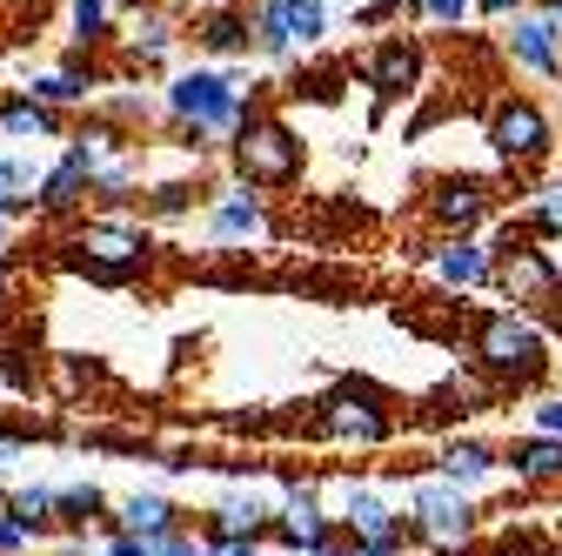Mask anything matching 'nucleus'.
I'll list each match as a JSON object with an SVG mask.
<instances>
[{
    "instance_id": "nucleus-1",
    "label": "nucleus",
    "mask_w": 562,
    "mask_h": 556,
    "mask_svg": "<svg viewBox=\"0 0 562 556\" xmlns=\"http://www.w3.org/2000/svg\"><path fill=\"white\" fill-rule=\"evenodd\" d=\"M402 523L415 530V543H429L436 556H462L475 543V530H482V510H475V497L449 490V482L436 476V482H415V490H408V516Z\"/></svg>"
},
{
    "instance_id": "nucleus-2",
    "label": "nucleus",
    "mask_w": 562,
    "mask_h": 556,
    "mask_svg": "<svg viewBox=\"0 0 562 556\" xmlns=\"http://www.w3.org/2000/svg\"><path fill=\"white\" fill-rule=\"evenodd\" d=\"M542 349H549V342H542L536 315H516V309L482 315V329H475V363L488 376H503V382H536L542 363H549Z\"/></svg>"
},
{
    "instance_id": "nucleus-3",
    "label": "nucleus",
    "mask_w": 562,
    "mask_h": 556,
    "mask_svg": "<svg viewBox=\"0 0 562 556\" xmlns=\"http://www.w3.org/2000/svg\"><path fill=\"white\" fill-rule=\"evenodd\" d=\"M315 430L328 443H356V449H382L395 436V415H389V396L369 389V382H341L335 396H322L315 409Z\"/></svg>"
},
{
    "instance_id": "nucleus-4",
    "label": "nucleus",
    "mask_w": 562,
    "mask_h": 556,
    "mask_svg": "<svg viewBox=\"0 0 562 556\" xmlns=\"http://www.w3.org/2000/svg\"><path fill=\"white\" fill-rule=\"evenodd\" d=\"M503 282V296L516 302V315H529V309H549V302H562V268L542 255V248H522V242H503V262L488 268Z\"/></svg>"
},
{
    "instance_id": "nucleus-5",
    "label": "nucleus",
    "mask_w": 562,
    "mask_h": 556,
    "mask_svg": "<svg viewBox=\"0 0 562 556\" xmlns=\"http://www.w3.org/2000/svg\"><path fill=\"white\" fill-rule=\"evenodd\" d=\"M67 248H75V262L94 282H127V275H140V262H148V242L134 229H114V222H88Z\"/></svg>"
},
{
    "instance_id": "nucleus-6",
    "label": "nucleus",
    "mask_w": 562,
    "mask_h": 556,
    "mask_svg": "<svg viewBox=\"0 0 562 556\" xmlns=\"http://www.w3.org/2000/svg\"><path fill=\"white\" fill-rule=\"evenodd\" d=\"M235 155H241V175H248V181H261V188L289 181V175L302 168V148L289 142V127H274V121H248Z\"/></svg>"
},
{
    "instance_id": "nucleus-7",
    "label": "nucleus",
    "mask_w": 562,
    "mask_h": 556,
    "mask_svg": "<svg viewBox=\"0 0 562 556\" xmlns=\"http://www.w3.org/2000/svg\"><path fill=\"white\" fill-rule=\"evenodd\" d=\"M108 530H127V536H175V530H188V516L168 503V497H155V490H134V497H121L101 523H94V536H108Z\"/></svg>"
},
{
    "instance_id": "nucleus-8",
    "label": "nucleus",
    "mask_w": 562,
    "mask_h": 556,
    "mask_svg": "<svg viewBox=\"0 0 562 556\" xmlns=\"http://www.w3.org/2000/svg\"><path fill=\"white\" fill-rule=\"evenodd\" d=\"M175 114H188L194 127H222L241 108H235V88L222 75H188V81H175Z\"/></svg>"
},
{
    "instance_id": "nucleus-9",
    "label": "nucleus",
    "mask_w": 562,
    "mask_h": 556,
    "mask_svg": "<svg viewBox=\"0 0 562 556\" xmlns=\"http://www.w3.org/2000/svg\"><path fill=\"white\" fill-rule=\"evenodd\" d=\"M268 523H274V510L248 490V497H228L215 516H207L201 543H207V549H215V543H261V536H268Z\"/></svg>"
},
{
    "instance_id": "nucleus-10",
    "label": "nucleus",
    "mask_w": 562,
    "mask_h": 556,
    "mask_svg": "<svg viewBox=\"0 0 562 556\" xmlns=\"http://www.w3.org/2000/svg\"><path fill=\"white\" fill-rule=\"evenodd\" d=\"M488 142H496V155H509V162H529V155H542V142H549V121H542L529 101H509V108L496 114V127H488Z\"/></svg>"
},
{
    "instance_id": "nucleus-11",
    "label": "nucleus",
    "mask_w": 562,
    "mask_h": 556,
    "mask_svg": "<svg viewBox=\"0 0 562 556\" xmlns=\"http://www.w3.org/2000/svg\"><path fill=\"white\" fill-rule=\"evenodd\" d=\"M436 469H442V482H449V490H462V497H475V490H482V482H488V476H496V469H503V456H496V449H488V443H475V436H469V443H449V449L436 456Z\"/></svg>"
},
{
    "instance_id": "nucleus-12",
    "label": "nucleus",
    "mask_w": 562,
    "mask_h": 556,
    "mask_svg": "<svg viewBox=\"0 0 562 556\" xmlns=\"http://www.w3.org/2000/svg\"><path fill=\"white\" fill-rule=\"evenodd\" d=\"M94 175H101V155L81 142V148H67V162L41 181V208H75L88 188H94Z\"/></svg>"
},
{
    "instance_id": "nucleus-13",
    "label": "nucleus",
    "mask_w": 562,
    "mask_h": 556,
    "mask_svg": "<svg viewBox=\"0 0 562 556\" xmlns=\"http://www.w3.org/2000/svg\"><path fill=\"white\" fill-rule=\"evenodd\" d=\"M108 510L114 503L101 497V482H67V490H54V530H67V536H94V523Z\"/></svg>"
},
{
    "instance_id": "nucleus-14",
    "label": "nucleus",
    "mask_w": 562,
    "mask_h": 556,
    "mask_svg": "<svg viewBox=\"0 0 562 556\" xmlns=\"http://www.w3.org/2000/svg\"><path fill=\"white\" fill-rule=\"evenodd\" d=\"M509 469H516V482H562V443L555 436H516L509 443V456H503Z\"/></svg>"
},
{
    "instance_id": "nucleus-15",
    "label": "nucleus",
    "mask_w": 562,
    "mask_h": 556,
    "mask_svg": "<svg viewBox=\"0 0 562 556\" xmlns=\"http://www.w3.org/2000/svg\"><path fill=\"white\" fill-rule=\"evenodd\" d=\"M8 516L41 543L54 530V482H21V490H8Z\"/></svg>"
},
{
    "instance_id": "nucleus-16",
    "label": "nucleus",
    "mask_w": 562,
    "mask_h": 556,
    "mask_svg": "<svg viewBox=\"0 0 562 556\" xmlns=\"http://www.w3.org/2000/svg\"><path fill=\"white\" fill-rule=\"evenodd\" d=\"M488 268H496V255L475 248V242H456V248L436 255V275H442L449 289H475V282H488Z\"/></svg>"
},
{
    "instance_id": "nucleus-17",
    "label": "nucleus",
    "mask_w": 562,
    "mask_h": 556,
    "mask_svg": "<svg viewBox=\"0 0 562 556\" xmlns=\"http://www.w3.org/2000/svg\"><path fill=\"white\" fill-rule=\"evenodd\" d=\"M482 215H488L482 181H449V188L436 194V222H449V229H475Z\"/></svg>"
},
{
    "instance_id": "nucleus-18",
    "label": "nucleus",
    "mask_w": 562,
    "mask_h": 556,
    "mask_svg": "<svg viewBox=\"0 0 562 556\" xmlns=\"http://www.w3.org/2000/svg\"><path fill=\"white\" fill-rule=\"evenodd\" d=\"M268 229V215H261V201L241 188V194H228L222 208H215V242H235V235H261Z\"/></svg>"
},
{
    "instance_id": "nucleus-19",
    "label": "nucleus",
    "mask_w": 562,
    "mask_h": 556,
    "mask_svg": "<svg viewBox=\"0 0 562 556\" xmlns=\"http://www.w3.org/2000/svg\"><path fill=\"white\" fill-rule=\"evenodd\" d=\"M268 21L289 34V41H315V34H322V8H315V0H274Z\"/></svg>"
},
{
    "instance_id": "nucleus-20",
    "label": "nucleus",
    "mask_w": 562,
    "mask_h": 556,
    "mask_svg": "<svg viewBox=\"0 0 562 556\" xmlns=\"http://www.w3.org/2000/svg\"><path fill=\"white\" fill-rule=\"evenodd\" d=\"M369 81H375L382 94H402V88L415 81V54H408V47H389V54L369 67Z\"/></svg>"
},
{
    "instance_id": "nucleus-21",
    "label": "nucleus",
    "mask_w": 562,
    "mask_h": 556,
    "mask_svg": "<svg viewBox=\"0 0 562 556\" xmlns=\"http://www.w3.org/2000/svg\"><path fill=\"white\" fill-rule=\"evenodd\" d=\"M0 127H8L14 142H27V134H54V108H41V101H14L8 114H0Z\"/></svg>"
},
{
    "instance_id": "nucleus-22",
    "label": "nucleus",
    "mask_w": 562,
    "mask_h": 556,
    "mask_svg": "<svg viewBox=\"0 0 562 556\" xmlns=\"http://www.w3.org/2000/svg\"><path fill=\"white\" fill-rule=\"evenodd\" d=\"M516 47H522V60L555 67V27H549V21H522V27H516Z\"/></svg>"
},
{
    "instance_id": "nucleus-23",
    "label": "nucleus",
    "mask_w": 562,
    "mask_h": 556,
    "mask_svg": "<svg viewBox=\"0 0 562 556\" xmlns=\"http://www.w3.org/2000/svg\"><path fill=\"white\" fill-rule=\"evenodd\" d=\"M81 94H88L81 75H41V81L27 88V101H41V108H47V101H81Z\"/></svg>"
},
{
    "instance_id": "nucleus-24",
    "label": "nucleus",
    "mask_w": 562,
    "mask_h": 556,
    "mask_svg": "<svg viewBox=\"0 0 562 556\" xmlns=\"http://www.w3.org/2000/svg\"><path fill=\"white\" fill-rule=\"evenodd\" d=\"M21 188H34V168H21V162H0V215H14V208L27 201Z\"/></svg>"
},
{
    "instance_id": "nucleus-25",
    "label": "nucleus",
    "mask_w": 562,
    "mask_h": 556,
    "mask_svg": "<svg viewBox=\"0 0 562 556\" xmlns=\"http://www.w3.org/2000/svg\"><path fill=\"white\" fill-rule=\"evenodd\" d=\"M207 47H215V54H235V47H248V27L241 21H228V14H215V21H207V34H201Z\"/></svg>"
},
{
    "instance_id": "nucleus-26",
    "label": "nucleus",
    "mask_w": 562,
    "mask_h": 556,
    "mask_svg": "<svg viewBox=\"0 0 562 556\" xmlns=\"http://www.w3.org/2000/svg\"><path fill=\"white\" fill-rule=\"evenodd\" d=\"M101 27H108V8H101V0H75V34H81V41H101Z\"/></svg>"
},
{
    "instance_id": "nucleus-27",
    "label": "nucleus",
    "mask_w": 562,
    "mask_h": 556,
    "mask_svg": "<svg viewBox=\"0 0 562 556\" xmlns=\"http://www.w3.org/2000/svg\"><path fill=\"white\" fill-rule=\"evenodd\" d=\"M536 229L542 235H562V188H542L536 194Z\"/></svg>"
},
{
    "instance_id": "nucleus-28",
    "label": "nucleus",
    "mask_w": 562,
    "mask_h": 556,
    "mask_svg": "<svg viewBox=\"0 0 562 556\" xmlns=\"http://www.w3.org/2000/svg\"><path fill=\"white\" fill-rule=\"evenodd\" d=\"M155 556H207V543L194 530H175V536H155Z\"/></svg>"
},
{
    "instance_id": "nucleus-29",
    "label": "nucleus",
    "mask_w": 562,
    "mask_h": 556,
    "mask_svg": "<svg viewBox=\"0 0 562 556\" xmlns=\"http://www.w3.org/2000/svg\"><path fill=\"white\" fill-rule=\"evenodd\" d=\"M27 549H34V536H27L8 510H0V556H27Z\"/></svg>"
},
{
    "instance_id": "nucleus-30",
    "label": "nucleus",
    "mask_w": 562,
    "mask_h": 556,
    "mask_svg": "<svg viewBox=\"0 0 562 556\" xmlns=\"http://www.w3.org/2000/svg\"><path fill=\"white\" fill-rule=\"evenodd\" d=\"M536 436H555L562 443V402H542L536 409Z\"/></svg>"
},
{
    "instance_id": "nucleus-31",
    "label": "nucleus",
    "mask_w": 562,
    "mask_h": 556,
    "mask_svg": "<svg viewBox=\"0 0 562 556\" xmlns=\"http://www.w3.org/2000/svg\"><path fill=\"white\" fill-rule=\"evenodd\" d=\"M140 47H148V54H161L168 47V21H140V34H134Z\"/></svg>"
},
{
    "instance_id": "nucleus-32",
    "label": "nucleus",
    "mask_w": 562,
    "mask_h": 556,
    "mask_svg": "<svg viewBox=\"0 0 562 556\" xmlns=\"http://www.w3.org/2000/svg\"><path fill=\"white\" fill-rule=\"evenodd\" d=\"M356 549H362L356 536H348V530H335V536H328L322 549H308V556H356Z\"/></svg>"
},
{
    "instance_id": "nucleus-33",
    "label": "nucleus",
    "mask_w": 562,
    "mask_h": 556,
    "mask_svg": "<svg viewBox=\"0 0 562 556\" xmlns=\"http://www.w3.org/2000/svg\"><path fill=\"white\" fill-rule=\"evenodd\" d=\"M207 556H268V549H261V543H215Z\"/></svg>"
},
{
    "instance_id": "nucleus-34",
    "label": "nucleus",
    "mask_w": 562,
    "mask_h": 556,
    "mask_svg": "<svg viewBox=\"0 0 562 556\" xmlns=\"http://www.w3.org/2000/svg\"><path fill=\"white\" fill-rule=\"evenodd\" d=\"M21 449H27V436H0V469L21 463Z\"/></svg>"
},
{
    "instance_id": "nucleus-35",
    "label": "nucleus",
    "mask_w": 562,
    "mask_h": 556,
    "mask_svg": "<svg viewBox=\"0 0 562 556\" xmlns=\"http://www.w3.org/2000/svg\"><path fill=\"white\" fill-rule=\"evenodd\" d=\"M462 8H469V0H429V14H442V21H456Z\"/></svg>"
},
{
    "instance_id": "nucleus-36",
    "label": "nucleus",
    "mask_w": 562,
    "mask_h": 556,
    "mask_svg": "<svg viewBox=\"0 0 562 556\" xmlns=\"http://www.w3.org/2000/svg\"><path fill=\"white\" fill-rule=\"evenodd\" d=\"M482 8H496V14H503V8H516V0H482Z\"/></svg>"
},
{
    "instance_id": "nucleus-37",
    "label": "nucleus",
    "mask_w": 562,
    "mask_h": 556,
    "mask_svg": "<svg viewBox=\"0 0 562 556\" xmlns=\"http://www.w3.org/2000/svg\"><path fill=\"white\" fill-rule=\"evenodd\" d=\"M0 510H8V482H0Z\"/></svg>"
}]
</instances>
